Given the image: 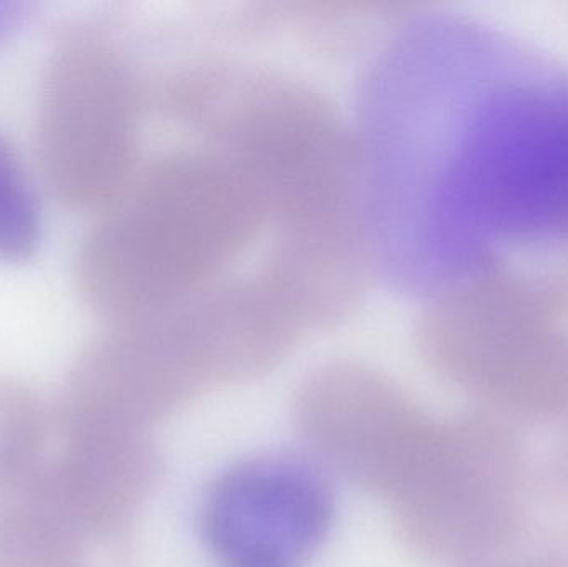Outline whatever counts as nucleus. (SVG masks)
Returning <instances> with one entry per match:
<instances>
[{
    "mask_svg": "<svg viewBox=\"0 0 568 567\" xmlns=\"http://www.w3.org/2000/svg\"><path fill=\"white\" fill-rule=\"evenodd\" d=\"M0 567H135L130 529L99 531L53 505L37 473L0 493Z\"/></svg>",
    "mask_w": 568,
    "mask_h": 567,
    "instance_id": "9d476101",
    "label": "nucleus"
},
{
    "mask_svg": "<svg viewBox=\"0 0 568 567\" xmlns=\"http://www.w3.org/2000/svg\"><path fill=\"white\" fill-rule=\"evenodd\" d=\"M334 513L333 485L317 459L262 453L210 483L199 529L223 567H301L329 535Z\"/></svg>",
    "mask_w": 568,
    "mask_h": 567,
    "instance_id": "0eeeda50",
    "label": "nucleus"
},
{
    "mask_svg": "<svg viewBox=\"0 0 568 567\" xmlns=\"http://www.w3.org/2000/svg\"><path fill=\"white\" fill-rule=\"evenodd\" d=\"M42 239V213L32 180L16 150L0 136V262H23Z\"/></svg>",
    "mask_w": 568,
    "mask_h": 567,
    "instance_id": "f8f14e48",
    "label": "nucleus"
},
{
    "mask_svg": "<svg viewBox=\"0 0 568 567\" xmlns=\"http://www.w3.org/2000/svg\"><path fill=\"white\" fill-rule=\"evenodd\" d=\"M439 27L430 229L447 288L507 246L568 242V73L483 27Z\"/></svg>",
    "mask_w": 568,
    "mask_h": 567,
    "instance_id": "f257e3e1",
    "label": "nucleus"
},
{
    "mask_svg": "<svg viewBox=\"0 0 568 567\" xmlns=\"http://www.w3.org/2000/svg\"><path fill=\"white\" fill-rule=\"evenodd\" d=\"M29 16V3L23 0H0V42L9 39Z\"/></svg>",
    "mask_w": 568,
    "mask_h": 567,
    "instance_id": "ddd939ff",
    "label": "nucleus"
},
{
    "mask_svg": "<svg viewBox=\"0 0 568 567\" xmlns=\"http://www.w3.org/2000/svg\"><path fill=\"white\" fill-rule=\"evenodd\" d=\"M145 87L115 37L70 27L47 60L37 102V152L63 205L100 212L140 163Z\"/></svg>",
    "mask_w": 568,
    "mask_h": 567,
    "instance_id": "20e7f679",
    "label": "nucleus"
},
{
    "mask_svg": "<svg viewBox=\"0 0 568 567\" xmlns=\"http://www.w3.org/2000/svg\"><path fill=\"white\" fill-rule=\"evenodd\" d=\"M173 119L250 183L278 232L275 250L306 266H367L359 145L310 83L260 67L199 63L162 90Z\"/></svg>",
    "mask_w": 568,
    "mask_h": 567,
    "instance_id": "f03ea898",
    "label": "nucleus"
},
{
    "mask_svg": "<svg viewBox=\"0 0 568 567\" xmlns=\"http://www.w3.org/2000/svg\"><path fill=\"white\" fill-rule=\"evenodd\" d=\"M59 452L37 473L50 502L99 531L130 529L162 475V456L149 432L62 418Z\"/></svg>",
    "mask_w": 568,
    "mask_h": 567,
    "instance_id": "6e6552de",
    "label": "nucleus"
},
{
    "mask_svg": "<svg viewBox=\"0 0 568 567\" xmlns=\"http://www.w3.org/2000/svg\"><path fill=\"white\" fill-rule=\"evenodd\" d=\"M266 225L258 196L225 159L160 153L95 213L73 282L103 322L136 318L225 280Z\"/></svg>",
    "mask_w": 568,
    "mask_h": 567,
    "instance_id": "7ed1b4c3",
    "label": "nucleus"
},
{
    "mask_svg": "<svg viewBox=\"0 0 568 567\" xmlns=\"http://www.w3.org/2000/svg\"><path fill=\"white\" fill-rule=\"evenodd\" d=\"M400 538L444 565L476 561L513 538L520 515V462L489 419L437 423L426 455L389 503Z\"/></svg>",
    "mask_w": 568,
    "mask_h": 567,
    "instance_id": "39448f33",
    "label": "nucleus"
},
{
    "mask_svg": "<svg viewBox=\"0 0 568 567\" xmlns=\"http://www.w3.org/2000/svg\"><path fill=\"white\" fill-rule=\"evenodd\" d=\"M293 409L313 458L386 503L406 485L437 426L393 379L356 363L316 369Z\"/></svg>",
    "mask_w": 568,
    "mask_h": 567,
    "instance_id": "423d86ee",
    "label": "nucleus"
},
{
    "mask_svg": "<svg viewBox=\"0 0 568 567\" xmlns=\"http://www.w3.org/2000/svg\"><path fill=\"white\" fill-rule=\"evenodd\" d=\"M195 398L132 326L106 323L73 362L55 413L150 432Z\"/></svg>",
    "mask_w": 568,
    "mask_h": 567,
    "instance_id": "1a4fd4ad",
    "label": "nucleus"
},
{
    "mask_svg": "<svg viewBox=\"0 0 568 567\" xmlns=\"http://www.w3.org/2000/svg\"><path fill=\"white\" fill-rule=\"evenodd\" d=\"M55 415L19 379L0 376V492L29 478L47 459Z\"/></svg>",
    "mask_w": 568,
    "mask_h": 567,
    "instance_id": "9b49d317",
    "label": "nucleus"
}]
</instances>
